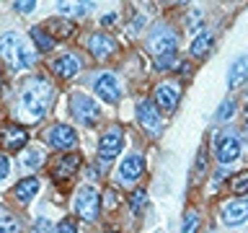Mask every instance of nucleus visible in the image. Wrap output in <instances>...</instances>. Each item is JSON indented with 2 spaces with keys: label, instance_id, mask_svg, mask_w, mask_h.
<instances>
[{
  "label": "nucleus",
  "instance_id": "1",
  "mask_svg": "<svg viewBox=\"0 0 248 233\" xmlns=\"http://www.w3.org/2000/svg\"><path fill=\"white\" fill-rule=\"evenodd\" d=\"M52 101V85L44 78H29L21 88V106L31 116H44Z\"/></svg>",
  "mask_w": 248,
  "mask_h": 233
},
{
  "label": "nucleus",
  "instance_id": "2",
  "mask_svg": "<svg viewBox=\"0 0 248 233\" xmlns=\"http://www.w3.org/2000/svg\"><path fill=\"white\" fill-rule=\"evenodd\" d=\"M70 112H73V116L78 122H83L85 127L96 124L98 116H101L98 104L91 96H85V93H73V99H70Z\"/></svg>",
  "mask_w": 248,
  "mask_h": 233
},
{
  "label": "nucleus",
  "instance_id": "3",
  "mask_svg": "<svg viewBox=\"0 0 248 233\" xmlns=\"http://www.w3.org/2000/svg\"><path fill=\"white\" fill-rule=\"evenodd\" d=\"M75 213L83 217V220H96L98 213H101V200L98 194L91 189V186H80L75 194Z\"/></svg>",
  "mask_w": 248,
  "mask_h": 233
},
{
  "label": "nucleus",
  "instance_id": "4",
  "mask_svg": "<svg viewBox=\"0 0 248 233\" xmlns=\"http://www.w3.org/2000/svg\"><path fill=\"white\" fill-rule=\"evenodd\" d=\"M122 145H124V132L122 127H111L108 132H104L98 140V158L101 163H108V161H114L116 155L122 153Z\"/></svg>",
  "mask_w": 248,
  "mask_h": 233
},
{
  "label": "nucleus",
  "instance_id": "5",
  "mask_svg": "<svg viewBox=\"0 0 248 233\" xmlns=\"http://www.w3.org/2000/svg\"><path fill=\"white\" fill-rule=\"evenodd\" d=\"M23 50H26V42H23L18 34H13V31H8V34L0 39V54H3V60H5L13 70L21 67V54H23Z\"/></svg>",
  "mask_w": 248,
  "mask_h": 233
},
{
  "label": "nucleus",
  "instance_id": "6",
  "mask_svg": "<svg viewBox=\"0 0 248 233\" xmlns=\"http://www.w3.org/2000/svg\"><path fill=\"white\" fill-rule=\"evenodd\" d=\"M137 119L145 127L147 135L158 137L163 132V116H160L158 109L153 106V101H140V104H137Z\"/></svg>",
  "mask_w": 248,
  "mask_h": 233
},
{
  "label": "nucleus",
  "instance_id": "7",
  "mask_svg": "<svg viewBox=\"0 0 248 233\" xmlns=\"http://www.w3.org/2000/svg\"><path fill=\"white\" fill-rule=\"evenodd\" d=\"M153 57H163V54H176V34L170 29H155V34L147 39Z\"/></svg>",
  "mask_w": 248,
  "mask_h": 233
},
{
  "label": "nucleus",
  "instance_id": "8",
  "mask_svg": "<svg viewBox=\"0 0 248 233\" xmlns=\"http://www.w3.org/2000/svg\"><path fill=\"white\" fill-rule=\"evenodd\" d=\"M178 99H181V88H178V83H160L158 88H155V104H158L160 112L170 114L173 109L178 106Z\"/></svg>",
  "mask_w": 248,
  "mask_h": 233
},
{
  "label": "nucleus",
  "instance_id": "9",
  "mask_svg": "<svg viewBox=\"0 0 248 233\" xmlns=\"http://www.w3.org/2000/svg\"><path fill=\"white\" fill-rule=\"evenodd\" d=\"M142 171H145V158L140 153H132L119 166V182L122 184H135L137 179L142 176Z\"/></svg>",
  "mask_w": 248,
  "mask_h": 233
},
{
  "label": "nucleus",
  "instance_id": "10",
  "mask_svg": "<svg viewBox=\"0 0 248 233\" xmlns=\"http://www.w3.org/2000/svg\"><path fill=\"white\" fill-rule=\"evenodd\" d=\"M222 223L225 225H240L248 220V197L232 200L228 205H222Z\"/></svg>",
  "mask_w": 248,
  "mask_h": 233
},
{
  "label": "nucleus",
  "instance_id": "11",
  "mask_svg": "<svg viewBox=\"0 0 248 233\" xmlns=\"http://www.w3.org/2000/svg\"><path fill=\"white\" fill-rule=\"evenodd\" d=\"M93 88H96V93H98V96L104 99V101H108V104H116V101H119L122 88H119V81H116L111 73L98 75L96 83H93Z\"/></svg>",
  "mask_w": 248,
  "mask_h": 233
},
{
  "label": "nucleus",
  "instance_id": "12",
  "mask_svg": "<svg viewBox=\"0 0 248 233\" xmlns=\"http://www.w3.org/2000/svg\"><path fill=\"white\" fill-rule=\"evenodd\" d=\"M49 145L57 148V150H65V148H73L78 143V135L73 127H67V124H54V127L49 130Z\"/></svg>",
  "mask_w": 248,
  "mask_h": 233
},
{
  "label": "nucleus",
  "instance_id": "13",
  "mask_svg": "<svg viewBox=\"0 0 248 233\" xmlns=\"http://www.w3.org/2000/svg\"><path fill=\"white\" fill-rule=\"evenodd\" d=\"M0 140H3L5 150H21V148L26 145L29 135L21 124H5V127L0 130Z\"/></svg>",
  "mask_w": 248,
  "mask_h": 233
},
{
  "label": "nucleus",
  "instance_id": "14",
  "mask_svg": "<svg viewBox=\"0 0 248 233\" xmlns=\"http://www.w3.org/2000/svg\"><path fill=\"white\" fill-rule=\"evenodd\" d=\"M80 166V155L78 153H70V155H60L57 161H54L52 166V179H57V182H65L75 174V168Z\"/></svg>",
  "mask_w": 248,
  "mask_h": 233
},
{
  "label": "nucleus",
  "instance_id": "15",
  "mask_svg": "<svg viewBox=\"0 0 248 233\" xmlns=\"http://www.w3.org/2000/svg\"><path fill=\"white\" fill-rule=\"evenodd\" d=\"M88 50L93 52V57H96V60H104V57H111V54L116 52V42L108 34H104V31H98V34L91 36Z\"/></svg>",
  "mask_w": 248,
  "mask_h": 233
},
{
  "label": "nucleus",
  "instance_id": "16",
  "mask_svg": "<svg viewBox=\"0 0 248 233\" xmlns=\"http://www.w3.org/2000/svg\"><path fill=\"white\" fill-rule=\"evenodd\" d=\"M246 81H248V54L238 57V60L230 65V70H228V88L235 91V88H240Z\"/></svg>",
  "mask_w": 248,
  "mask_h": 233
},
{
  "label": "nucleus",
  "instance_id": "17",
  "mask_svg": "<svg viewBox=\"0 0 248 233\" xmlns=\"http://www.w3.org/2000/svg\"><path fill=\"white\" fill-rule=\"evenodd\" d=\"M238 155H240L238 137H222L220 145H217V158H220V163H232Z\"/></svg>",
  "mask_w": 248,
  "mask_h": 233
},
{
  "label": "nucleus",
  "instance_id": "18",
  "mask_svg": "<svg viewBox=\"0 0 248 233\" xmlns=\"http://www.w3.org/2000/svg\"><path fill=\"white\" fill-rule=\"evenodd\" d=\"M52 70H54V73H57L60 78H73L78 70H80V62H78L75 54H62L60 60H54Z\"/></svg>",
  "mask_w": 248,
  "mask_h": 233
},
{
  "label": "nucleus",
  "instance_id": "19",
  "mask_svg": "<svg viewBox=\"0 0 248 233\" xmlns=\"http://www.w3.org/2000/svg\"><path fill=\"white\" fill-rule=\"evenodd\" d=\"M36 192H39V179H34V176L21 179V182L16 184V200L23 202V205H26L31 197H36Z\"/></svg>",
  "mask_w": 248,
  "mask_h": 233
},
{
  "label": "nucleus",
  "instance_id": "20",
  "mask_svg": "<svg viewBox=\"0 0 248 233\" xmlns=\"http://www.w3.org/2000/svg\"><path fill=\"white\" fill-rule=\"evenodd\" d=\"M31 39H34V44H36L42 52H52L54 39L49 36V31H46V29H42V26H34V29H31Z\"/></svg>",
  "mask_w": 248,
  "mask_h": 233
},
{
  "label": "nucleus",
  "instance_id": "21",
  "mask_svg": "<svg viewBox=\"0 0 248 233\" xmlns=\"http://www.w3.org/2000/svg\"><path fill=\"white\" fill-rule=\"evenodd\" d=\"M209 50H212V34H199V36L191 42V54H194L197 60L207 57Z\"/></svg>",
  "mask_w": 248,
  "mask_h": 233
},
{
  "label": "nucleus",
  "instance_id": "22",
  "mask_svg": "<svg viewBox=\"0 0 248 233\" xmlns=\"http://www.w3.org/2000/svg\"><path fill=\"white\" fill-rule=\"evenodd\" d=\"M230 192L232 194H248V171L230 179Z\"/></svg>",
  "mask_w": 248,
  "mask_h": 233
},
{
  "label": "nucleus",
  "instance_id": "23",
  "mask_svg": "<svg viewBox=\"0 0 248 233\" xmlns=\"http://www.w3.org/2000/svg\"><path fill=\"white\" fill-rule=\"evenodd\" d=\"M44 29H54V34H57V36H65V39L73 36V31H75L73 23H65V21H62V23H60V21H49Z\"/></svg>",
  "mask_w": 248,
  "mask_h": 233
},
{
  "label": "nucleus",
  "instance_id": "24",
  "mask_svg": "<svg viewBox=\"0 0 248 233\" xmlns=\"http://www.w3.org/2000/svg\"><path fill=\"white\" fill-rule=\"evenodd\" d=\"M88 8H91V3H60L62 13H75V16H85Z\"/></svg>",
  "mask_w": 248,
  "mask_h": 233
},
{
  "label": "nucleus",
  "instance_id": "25",
  "mask_svg": "<svg viewBox=\"0 0 248 233\" xmlns=\"http://www.w3.org/2000/svg\"><path fill=\"white\" fill-rule=\"evenodd\" d=\"M204 168H207V155H204V150H199L197 163H194V176H191V182H194V184H199V182H202V174H204Z\"/></svg>",
  "mask_w": 248,
  "mask_h": 233
},
{
  "label": "nucleus",
  "instance_id": "26",
  "mask_svg": "<svg viewBox=\"0 0 248 233\" xmlns=\"http://www.w3.org/2000/svg\"><path fill=\"white\" fill-rule=\"evenodd\" d=\"M23 163H26L29 168H36L39 163H42V150H39V148H29L26 155H23Z\"/></svg>",
  "mask_w": 248,
  "mask_h": 233
},
{
  "label": "nucleus",
  "instance_id": "27",
  "mask_svg": "<svg viewBox=\"0 0 248 233\" xmlns=\"http://www.w3.org/2000/svg\"><path fill=\"white\" fill-rule=\"evenodd\" d=\"M197 225H199V217H197V213H186V217H184V225H181V233H197Z\"/></svg>",
  "mask_w": 248,
  "mask_h": 233
},
{
  "label": "nucleus",
  "instance_id": "28",
  "mask_svg": "<svg viewBox=\"0 0 248 233\" xmlns=\"http://www.w3.org/2000/svg\"><path fill=\"white\" fill-rule=\"evenodd\" d=\"M145 189H137V192H132V197H129V205H132V210H135V213H140V210H142V205H145Z\"/></svg>",
  "mask_w": 248,
  "mask_h": 233
},
{
  "label": "nucleus",
  "instance_id": "29",
  "mask_svg": "<svg viewBox=\"0 0 248 233\" xmlns=\"http://www.w3.org/2000/svg\"><path fill=\"white\" fill-rule=\"evenodd\" d=\"M232 109H235V104L228 99V101H222V106H220V112H217V119L220 122H225V119H230L232 116Z\"/></svg>",
  "mask_w": 248,
  "mask_h": 233
},
{
  "label": "nucleus",
  "instance_id": "30",
  "mask_svg": "<svg viewBox=\"0 0 248 233\" xmlns=\"http://www.w3.org/2000/svg\"><path fill=\"white\" fill-rule=\"evenodd\" d=\"M173 62H176V54H163V57H155V67L168 70V67H173Z\"/></svg>",
  "mask_w": 248,
  "mask_h": 233
},
{
  "label": "nucleus",
  "instance_id": "31",
  "mask_svg": "<svg viewBox=\"0 0 248 233\" xmlns=\"http://www.w3.org/2000/svg\"><path fill=\"white\" fill-rule=\"evenodd\" d=\"M57 233H78V225H75V220H73V217H67V220H62V223H60V228H57Z\"/></svg>",
  "mask_w": 248,
  "mask_h": 233
},
{
  "label": "nucleus",
  "instance_id": "32",
  "mask_svg": "<svg viewBox=\"0 0 248 233\" xmlns=\"http://www.w3.org/2000/svg\"><path fill=\"white\" fill-rule=\"evenodd\" d=\"M8 171H11V163H8V155H0V182L8 176Z\"/></svg>",
  "mask_w": 248,
  "mask_h": 233
},
{
  "label": "nucleus",
  "instance_id": "33",
  "mask_svg": "<svg viewBox=\"0 0 248 233\" xmlns=\"http://www.w3.org/2000/svg\"><path fill=\"white\" fill-rule=\"evenodd\" d=\"M199 26H202V13H199V11H194V13H191V18H189V29L197 31Z\"/></svg>",
  "mask_w": 248,
  "mask_h": 233
},
{
  "label": "nucleus",
  "instance_id": "34",
  "mask_svg": "<svg viewBox=\"0 0 248 233\" xmlns=\"http://www.w3.org/2000/svg\"><path fill=\"white\" fill-rule=\"evenodd\" d=\"M3 223H5V231H8V233H16V231H18V223H16L11 215H5V217H3Z\"/></svg>",
  "mask_w": 248,
  "mask_h": 233
},
{
  "label": "nucleus",
  "instance_id": "35",
  "mask_svg": "<svg viewBox=\"0 0 248 233\" xmlns=\"http://www.w3.org/2000/svg\"><path fill=\"white\" fill-rule=\"evenodd\" d=\"M13 8H16V11H23V13H31L36 8V3H31V0H29V3H13Z\"/></svg>",
  "mask_w": 248,
  "mask_h": 233
},
{
  "label": "nucleus",
  "instance_id": "36",
  "mask_svg": "<svg viewBox=\"0 0 248 233\" xmlns=\"http://www.w3.org/2000/svg\"><path fill=\"white\" fill-rule=\"evenodd\" d=\"M116 21V16H106V18H101V23H106V26H108V23H114Z\"/></svg>",
  "mask_w": 248,
  "mask_h": 233
},
{
  "label": "nucleus",
  "instance_id": "37",
  "mask_svg": "<svg viewBox=\"0 0 248 233\" xmlns=\"http://www.w3.org/2000/svg\"><path fill=\"white\" fill-rule=\"evenodd\" d=\"M246 124H248V104H246Z\"/></svg>",
  "mask_w": 248,
  "mask_h": 233
},
{
  "label": "nucleus",
  "instance_id": "38",
  "mask_svg": "<svg viewBox=\"0 0 248 233\" xmlns=\"http://www.w3.org/2000/svg\"><path fill=\"white\" fill-rule=\"evenodd\" d=\"M0 233H8V231H5V228H3V225H0Z\"/></svg>",
  "mask_w": 248,
  "mask_h": 233
}]
</instances>
